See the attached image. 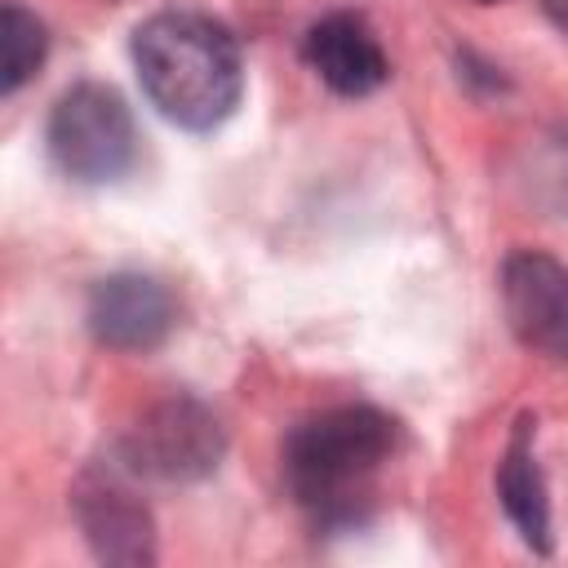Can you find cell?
<instances>
[{"label":"cell","mask_w":568,"mask_h":568,"mask_svg":"<svg viewBox=\"0 0 568 568\" xmlns=\"http://www.w3.org/2000/svg\"><path fill=\"white\" fill-rule=\"evenodd\" d=\"M133 67L160 115L182 129L222 124L244 89L235 36L195 9L151 13L133 31Z\"/></svg>","instance_id":"6da1fadb"},{"label":"cell","mask_w":568,"mask_h":568,"mask_svg":"<svg viewBox=\"0 0 568 568\" xmlns=\"http://www.w3.org/2000/svg\"><path fill=\"white\" fill-rule=\"evenodd\" d=\"M395 453V422L368 404H342L306 417L284 439V484L324 524L355 519L368 484Z\"/></svg>","instance_id":"7a4b0ae2"},{"label":"cell","mask_w":568,"mask_h":568,"mask_svg":"<svg viewBox=\"0 0 568 568\" xmlns=\"http://www.w3.org/2000/svg\"><path fill=\"white\" fill-rule=\"evenodd\" d=\"M53 164L71 182H115L133 155H138V133L124 98L106 84H75L67 89L44 129Z\"/></svg>","instance_id":"3957f363"},{"label":"cell","mask_w":568,"mask_h":568,"mask_svg":"<svg viewBox=\"0 0 568 568\" xmlns=\"http://www.w3.org/2000/svg\"><path fill=\"white\" fill-rule=\"evenodd\" d=\"M226 453L222 422L191 395H173L151 404L124 439V466L146 479L191 484L217 470Z\"/></svg>","instance_id":"277c9868"},{"label":"cell","mask_w":568,"mask_h":568,"mask_svg":"<svg viewBox=\"0 0 568 568\" xmlns=\"http://www.w3.org/2000/svg\"><path fill=\"white\" fill-rule=\"evenodd\" d=\"M501 311L510 333L541 359L568 364V266L519 248L501 266Z\"/></svg>","instance_id":"5b68a950"},{"label":"cell","mask_w":568,"mask_h":568,"mask_svg":"<svg viewBox=\"0 0 568 568\" xmlns=\"http://www.w3.org/2000/svg\"><path fill=\"white\" fill-rule=\"evenodd\" d=\"M89 328L111 351H151L178 324L173 293L151 275H106L89 293Z\"/></svg>","instance_id":"8992f818"},{"label":"cell","mask_w":568,"mask_h":568,"mask_svg":"<svg viewBox=\"0 0 568 568\" xmlns=\"http://www.w3.org/2000/svg\"><path fill=\"white\" fill-rule=\"evenodd\" d=\"M75 515L98 559L106 564H151L155 532L146 506L120 484V475H84L75 488Z\"/></svg>","instance_id":"52a82bcc"},{"label":"cell","mask_w":568,"mask_h":568,"mask_svg":"<svg viewBox=\"0 0 568 568\" xmlns=\"http://www.w3.org/2000/svg\"><path fill=\"white\" fill-rule=\"evenodd\" d=\"M306 62L333 93H346V98H364L390 75L382 40L373 36V27L359 13L320 18L306 31Z\"/></svg>","instance_id":"ba28073f"},{"label":"cell","mask_w":568,"mask_h":568,"mask_svg":"<svg viewBox=\"0 0 568 568\" xmlns=\"http://www.w3.org/2000/svg\"><path fill=\"white\" fill-rule=\"evenodd\" d=\"M497 497L510 515V524L519 528V537L532 550H550V506H546V484L532 457V417H519L506 457L497 466Z\"/></svg>","instance_id":"9c48e42d"},{"label":"cell","mask_w":568,"mask_h":568,"mask_svg":"<svg viewBox=\"0 0 568 568\" xmlns=\"http://www.w3.org/2000/svg\"><path fill=\"white\" fill-rule=\"evenodd\" d=\"M44 27L36 22V13H27V9H18V4H4V13H0V89L4 93H13V89H22L31 75H36V67L44 62Z\"/></svg>","instance_id":"30bf717a"},{"label":"cell","mask_w":568,"mask_h":568,"mask_svg":"<svg viewBox=\"0 0 568 568\" xmlns=\"http://www.w3.org/2000/svg\"><path fill=\"white\" fill-rule=\"evenodd\" d=\"M541 9L550 13V22H555L559 31H568V0H541Z\"/></svg>","instance_id":"8fae6325"}]
</instances>
